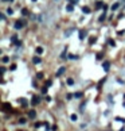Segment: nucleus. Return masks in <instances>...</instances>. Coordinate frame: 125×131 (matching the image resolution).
<instances>
[{"label":"nucleus","instance_id":"obj_20","mask_svg":"<svg viewBox=\"0 0 125 131\" xmlns=\"http://www.w3.org/2000/svg\"><path fill=\"white\" fill-rule=\"evenodd\" d=\"M69 58H70V59H78V55H77V54H70Z\"/></svg>","mask_w":125,"mask_h":131},{"label":"nucleus","instance_id":"obj_39","mask_svg":"<svg viewBox=\"0 0 125 131\" xmlns=\"http://www.w3.org/2000/svg\"><path fill=\"white\" fill-rule=\"evenodd\" d=\"M124 107H125V101H124Z\"/></svg>","mask_w":125,"mask_h":131},{"label":"nucleus","instance_id":"obj_10","mask_svg":"<svg viewBox=\"0 0 125 131\" xmlns=\"http://www.w3.org/2000/svg\"><path fill=\"white\" fill-rule=\"evenodd\" d=\"M35 51H36V54H42V53H43V47H42V46H38L36 49H35Z\"/></svg>","mask_w":125,"mask_h":131},{"label":"nucleus","instance_id":"obj_27","mask_svg":"<svg viewBox=\"0 0 125 131\" xmlns=\"http://www.w3.org/2000/svg\"><path fill=\"white\" fill-rule=\"evenodd\" d=\"M24 123H26V119H24V118L19 119V124H24Z\"/></svg>","mask_w":125,"mask_h":131},{"label":"nucleus","instance_id":"obj_14","mask_svg":"<svg viewBox=\"0 0 125 131\" xmlns=\"http://www.w3.org/2000/svg\"><path fill=\"white\" fill-rule=\"evenodd\" d=\"M96 41H97L96 37H90V38H89V43H90V45H93V43H94Z\"/></svg>","mask_w":125,"mask_h":131},{"label":"nucleus","instance_id":"obj_21","mask_svg":"<svg viewBox=\"0 0 125 131\" xmlns=\"http://www.w3.org/2000/svg\"><path fill=\"white\" fill-rule=\"evenodd\" d=\"M74 97H75V99L82 97V92H77V93H74Z\"/></svg>","mask_w":125,"mask_h":131},{"label":"nucleus","instance_id":"obj_2","mask_svg":"<svg viewBox=\"0 0 125 131\" xmlns=\"http://www.w3.org/2000/svg\"><path fill=\"white\" fill-rule=\"evenodd\" d=\"M102 68H104L105 72H109V69H110V63H109V61H104Z\"/></svg>","mask_w":125,"mask_h":131},{"label":"nucleus","instance_id":"obj_37","mask_svg":"<svg viewBox=\"0 0 125 131\" xmlns=\"http://www.w3.org/2000/svg\"><path fill=\"white\" fill-rule=\"evenodd\" d=\"M2 2H14V0H2Z\"/></svg>","mask_w":125,"mask_h":131},{"label":"nucleus","instance_id":"obj_26","mask_svg":"<svg viewBox=\"0 0 125 131\" xmlns=\"http://www.w3.org/2000/svg\"><path fill=\"white\" fill-rule=\"evenodd\" d=\"M3 62H4V63H7V62H10V58L7 57V55H6V57H3Z\"/></svg>","mask_w":125,"mask_h":131},{"label":"nucleus","instance_id":"obj_40","mask_svg":"<svg viewBox=\"0 0 125 131\" xmlns=\"http://www.w3.org/2000/svg\"><path fill=\"white\" fill-rule=\"evenodd\" d=\"M32 2H36V0H32Z\"/></svg>","mask_w":125,"mask_h":131},{"label":"nucleus","instance_id":"obj_35","mask_svg":"<svg viewBox=\"0 0 125 131\" xmlns=\"http://www.w3.org/2000/svg\"><path fill=\"white\" fill-rule=\"evenodd\" d=\"M0 18H2V20H6V15H4V14L0 15Z\"/></svg>","mask_w":125,"mask_h":131},{"label":"nucleus","instance_id":"obj_19","mask_svg":"<svg viewBox=\"0 0 125 131\" xmlns=\"http://www.w3.org/2000/svg\"><path fill=\"white\" fill-rule=\"evenodd\" d=\"M70 119H71V120H73V122H77V119H78V116H77V115H75V114H73V115H71V116H70Z\"/></svg>","mask_w":125,"mask_h":131},{"label":"nucleus","instance_id":"obj_17","mask_svg":"<svg viewBox=\"0 0 125 131\" xmlns=\"http://www.w3.org/2000/svg\"><path fill=\"white\" fill-rule=\"evenodd\" d=\"M105 18H106V12H104V14L100 16V22H104V20H105Z\"/></svg>","mask_w":125,"mask_h":131},{"label":"nucleus","instance_id":"obj_5","mask_svg":"<svg viewBox=\"0 0 125 131\" xmlns=\"http://www.w3.org/2000/svg\"><path fill=\"white\" fill-rule=\"evenodd\" d=\"M120 7H121V3H120V2H117V3H114V4L112 6V10H113V11H116V10H118Z\"/></svg>","mask_w":125,"mask_h":131},{"label":"nucleus","instance_id":"obj_25","mask_svg":"<svg viewBox=\"0 0 125 131\" xmlns=\"http://www.w3.org/2000/svg\"><path fill=\"white\" fill-rule=\"evenodd\" d=\"M116 122H122V123H125V119H124V118H118V116H117V118H116Z\"/></svg>","mask_w":125,"mask_h":131},{"label":"nucleus","instance_id":"obj_12","mask_svg":"<svg viewBox=\"0 0 125 131\" xmlns=\"http://www.w3.org/2000/svg\"><path fill=\"white\" fill-rule=\"evenodd\" d=\"M39 97L38 96H34V100H32V105H36V104H39Z\"/></svg>","mask_w":125,"mask_h":131},{"label":"nucleus","instance_id":"obj_18","mask_svg":"<svg viewBox=\"0 0 125 131\" xmlns=\"http://www.w3.org/2000/svg\"><path fill=\"white\" fill-rule=\"evenodd\" d=\"M73 30H74V29H70V30L66 31V33H65V37H70V34L73 33Z\"/></svg>","mask_w":125,"mask_h":131},{"label":"nucleus","instance_id":"obj_3","mask_svg":"<svg viewBox=\"0 0 125 131\" xmlns=\"http://www.w3.org/2000/svg\"><path fill=\"white\" fill-rule=\"evenodd\" d=\"M65 70H66V69H65V66H61V68L57 70V76H62V74L65 73Z\"/></svg>","mask_w":125,"mask_h":131},{"label":"nucleus","instance_id":"obj_7","mask_svg":"<svg viewBox=\"0 0 125 131\" xmlns=\"http://www.w3.org/2000/svg\"><path fill=\"white\" fill-rule=\"evenodd\" d=\"M85 34H86V31L82 29V30L79 31V39H81V41H84V39H85Z\"/></svg>","mask_w":125,"mask_h":131},{"label":"nucleus","instance_id":"obj_24","mask_svg":"<svg viewBox=\"0 0 125 131\" xmlns=\"http://www.w3.org/2000/svg\"><path fill=\"white\" fill-rule=\"evenodd\" d=\"M67 85H74V80H73V78H67Z\"/></svg>","mask_w":125,"mask_h":131},{"label":"nucleus","instance_id":"obj_9","mask_svg":"<svg viewBox=\"0 0 125 131\" xmlns=\"http://www.w3.org/2000/svg\"><path fill=\"white\" fill-rule=\"evenodd\" d=\"M82 12H84V14H90L92 10L89 8V7H82Z\"/></svg>","mask_w":125,"mask_h":131},{"label":"nucleus","instance_id":"obj_22","mask_svg":"<svg viewBox=\"0 0 125 131\" xmlns=\"http://www.w3.org/2000/svg\"><path fill=\"white\" fill-rule=\"evenodd\" d=\"M22 15H24V16H26V15H28V10H27V8H23L22 10Z\"/></svg>","mask_w":125,"mask_h":131},{"label":"nucleus","instance_id":"obj_29","mask_svg":"<svg viewBox=\"0 0 125 131\" xmlns=\"http://www.w3.org/2000/svg\"><path fill=\"white\" fill-rule=\"evenodd\" d=\"M51 84H53L51 80H47V81H46V86H51Z\"/></svg>","mask_w":125,"mask_h":131},{"label":"nucleus","instance_id":"obj_16","mask_svg":"<svg viewBox=\"0 0 125 131\" xmlns=\"http://www.w3.org/2000/svg\"><path fill=\"white\" fill-rule=\"evenodd\" d=\"M36 78H38V80H42V78H43V73H42V72L36 73Z\"/></svg>","mask_w":125,"mask_h":131},{"label":"nucleus","instance_id":"obj_30","mask_svg":"<svg viewBox=\"0 0 125 131\" xmlns=\"http://www.w3.org/2000/svg\"><path fill=\"white\" fill-rule=\"evenodd\" d=\"M7 14H8V15H12L14 14V10L12 8H8V10H7Z\"/></svg>","mask_w":125,"mask_h":131},{"label":"nucleus","instance_id":"obj_32","mask_svg":"<svg viewBox=\"0 0 125 131\" xmlns=\"http://www.w3.org/2000/svg\"><path fill=\"white\" fill-rule=\"evenodd\" d=\"M11 70H15V69H16V65H15V63H12V65H11V68H10Z\"/></svg>","mask_w":125,"mask_h":131},{"label":"nucleus","instance_id":"obj_15","mask_svg":"<svg viewBox=\"0 0 125 131\" xmlns=\"http://www.w3.org/2000/svg\"><path fill=\"white\" fill-rule=\"evenodd\" d=\"M11 42H12V43L18 42V37H16V35H12V37H11Z\"/></svg>","mask_w":125,"mask_h":131},{"label":"nucleus","instance_id":"obj_4","mask_svg":"<svg viewBox=\"0 0 125 131\" xmlns=\"http://www.w3.org/2000/svg\"><path fill=\"white\" fill-rule=\"evenodd\" d=\"M61 58H62V59H66V58H67V47H65V50L62 51V54H61Z\"/></svg>","mask_w":125,"mask_h":131},{"label":"nucleus","instance_id":"obj_38","mask_svg":"<svg viewBox=\"0 0 125 131\" xmlns=\"http://www.w3.org/2000/svg\"><path fill=\"white\" fill-rule=\"evenodd\" d=\"M120 131H124V128H121V130H120Z\"/></svg>","mask_w":125,"mask_h":131},{"label":"nucleus","instance_id":"obj_1","mask_svg":"<svg viewBox=\"0 0 125 131\" xmlns=\"http://www.w3.org/2000/svg\"><path fill=\"white\" fill-rule=\"evenodd\" d=\"M24 26H26V22H24V20H16V22H15V25H14L15 30H20V29H23Z\"/></svg>","mask_w":125,"mask_h":131},{"label":"nucleus","instance_id":"obj_23","mask_svg":"<svg viewBox=\"0 0 125 131\" xmlns=\"http://www.w3.org/2000/svg\"><path fill=\"white\" fill-rule=\"evenodd\" d=\"M20 104H22L23 107H26V105H27V101H26V99H20Z\"/></svg>","mask_w":125,"mask_h":131},{"label":"nucleus","instance_id":"obj_13","mask_svg":"<svg viewBox=\"0 0 125 131\" xmlns=\"http://www.w3.org/2000/svg\"><path fill=\"white\" fill-rule=\"evenodd\" d=\"M28 116L34 119L35 116H36V112H35V111H34V110H32V111H30V112H28Z\"/></svg>","mask_w":125,"mask_h":131},{"label":"nucleus","instance_id":"obj_8","mask_svg":"<svg viewBox=\"0 0 125 131\" xmlns=\"http://www.w3.org/2000/svg\"><path fill=\"white\" fill-rule=\"evenodd\" d=\"M104 6H105V4H104L102 2H97V3H96V8H97V10H100V8H104Z\"/></svg>","mask_w":125,"mask_h":131},{"label":"nucleus","instance_id":"obj_31","mask_svg":"<svg viewBox=\"0 0 125 131\" xmlns=\"http://www.w3.org/2000/svg\"><path fill=\"white\" fill-rule=\"evenodd\" d=\"M96 58H97V59H98V61H100V59L102 58V54H97V55H96Z\"/></svg>","mask_w":125,"mask_h":131},{"label":"nucleus","instance_id":"obj_36","mask_svg":"<svg viewBox=\"0 0 125 131\" xmlns=\"http://www.w3.org/2000/svg\"><path fill=\"white\" fill-rule=\"evenodd\" d=\"M42 126V123H35V127H36V128H38V127H40Z\"/></svg>","mask_w":125,"mask_h":131},{"label":"nucleus","instance_id":"obj_28","mask_svg":"<svg viewBox=\"0 0 125 131\" xmlns=\"http://www.w3.org/2000/svg\"><path fill=\"white\" fill-rule=\"evenodd\" d=\"M108 42H109V45H110V46H114V45H116L113 39H108Z\"/></svg>","mask_w":125,"mask_h":131},{"label":"nucleus","instance_id":"obj_34","mask_svg":"<svg viewBox=\"0 0 125 131\" xmlns=\"http://www.w3.org/2000/svg\"><path fill=\"white\" fill-rule=\"evenodd\" d=\"M42 93H43V95L47 93V88H42Z\"/></svg>","mask_w":125,"mask_h":131},{"label":"nucleus","instance_id":"obj_11","mask_svg":"<svg viewBox=\"0 0 125 131\" xmlns=\"http://www.w3.org/2000/svg\"><path fill=\"white\" fill-rule=\"evenodd\" d=\"M66 10H67L69 12H73V11H74V4H67V7H66Z\"/></svg>","mask_w":125,"mask_h":131},{"label":"nucleus","instance_id":"obj_6","mask_svg":"<svg viewBox=\"0 0 125 131\" xmlns=\"http://www.w3.org/2000/svg\"><path fill=\"white\" fill-rule=\"evenodd\" d=\"M32 62L35 63V65H38V63L42 62V58H40V57H34V58H32Z\"/></svg>","mask_w":125,"mask_h":131},{"label":"nucleus","instance_id":"obj_41","mask_svg":"<svg viewBox=\"0 0 125 131\" xmlns=\"http://www.w3.org/2000/svg\"><path fill=\"white\" fill-rule=\"evenodd\" d=\"M124 99H125V95H124Z\"/></svg>","mask_w":125,"mask_h":131},{"label":"nucleus","instance_id":"obj_33","mask_svg":"<svg viewBox=\"0 0 125 131\" xmlns=\"http://www.w3.org/2000/svg\"><path fill=\"white\" fill-rule=\"evenodd\" d=\"M69 2H71V4H77V3L79 2V0H69Z\"/></svg>","mask_w":125,"mask_h":131}]
</instances>
